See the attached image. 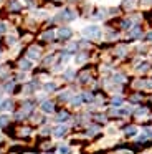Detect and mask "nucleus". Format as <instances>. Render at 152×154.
<instances>
[{
  "label": "nucleus",
  "instance_id": "nucleus-18",
  "mask_svg": "<svg viewBox=\"0 0 152 154\" xmlns=\"http://www.w3.org/2000/svg\"><path fill=\"white\" fill-rule=\"evenodd\" d=\"M131 25H132V20H129V18H127V20L122 22V28H129Z\"/></svg>",
  "mask_w": 152,
  "mask_h": 154
},
{
  "label": "nucleus",
  "instance_id": "nucleus-8",
  "mask_svg": "<svg viewBox=\"0 0 152 154\" xmlns=\"http://www.w3.org/2000/svg\"><path fill=\"white\" fill-rule=\"evenodd\" d=\"M149 137H152V129H144V134H141V136H139V141L149 139Z\"/></svg>",
  "mask_w": 152,
  "mask_h": 154
},
{
  "label": "nucleus",
  "instance_id": "nucleus-1",
  "mask_svg": "<svg viewBox=\"0 0 152 154\" xmlns=\"http://www.w3.org/2000/svg\"><path fill=\"white\" fill-rule=\"evenodd\" d=\"M86 38H99L101 37V28L98 25H89V27H84L81 32Z\"/></svg>",
  "mask_w": 152,
  "mask_h": 154
},
{
  "label": "nucleus",
  "instance_id": "nucleus-10",
  "mask_svg": "<svg viewBox=\"0 0 152 154\" xmlns=\"http://www.w3.org/2000/svg\"><path fill=\"white\" fill-rule=\"evenodd\" d=\"M68 113H59L58 114V118H56V121H58V123H63V121H66V119H68Z\"/></svg>",
  "mask_w": 152,
  "mask_h": 154
},
{
  "label": "nucleus",
  "instance_id": "nucleus-3",
  "mask_svg": "<svg viewBox=\"0 0 152 154\" xmlns=\"http://www.w3.org/2000/svg\"><path fill=\"white\" fill-rule=\"evenodd\" d=\"M74 20L76 18V15H74V12H71V10H63L61 12V15L59 17H56V20Z\"/></svg>",
  "mask_w": 152,
  "mask_h": 154
},
{
  "label": "nucleus",
  "instance_id": "nucleus-23",
  "mask_svg": "<svg viewBox=\"0 0 152 154\" xmlns=\"http://www.w3.org/2000/svg\"><path fill=\"white\" fill-rule=\"evenodd\" d=\"M117 113H119V114H129V109H127V108H122V109L117 111Z\"/></svg>",
  "mask_w": 152,
  "mask_h": 154
},
{
  "label": "nucleus",
  "instance_id": "nucleus-17",
  "mask_svg": "<svg viewBox=\"0 0 152 154\" xmlns=\"http://www.w3.org/2000/svg\"><path fill=\"white\" fill-rule=\"evenodd\" d=\"M8 123V116H0V126H5Z\"/></svg>",
  "mask_w": 152,
  "mask_h": 154
},
{
  "label": "nucleus",
  "instance_id": "nucleus-6",
  "mask_svg": "<svg viewBox=\"0 0 152 154\" xmlns=\"http://www.w3.org/2000/svg\"><path fill=\"white\" fill-rule=\"evenodd\" d=\"M65 133H66V126H58V128H55V129H53V134H55V137L65 136Z\"/></svg>",
  "mask_w": 152,
  "mask_h": 154
},
{
  "label": "nucleus",
  "instance_id": "nucleus-11",
  "mask_svg": "<svg viewBox=\"0 0 152 154\" xmlns=\"http://www.w3.org/2000/svg\"><path fill=\"white\" fill-rule=\"evenodd\" d=\"M43 40H51V38H55V32H46V33L41 35Z\"/></svg>",
  "mask_w": 152,
  "mask_h": 154
},
{
  "label": "nucleus",
  "instance_id": "nucleus-4",
  "mask_svg": "<svg viewBox=\"0 0 152 154\" xmlns=\"http://www.w3.org/2000/svg\"><path fill=\"white\" fill-rule=\"evenodd\" d=\"M38 57H40V48L38 47H32L28 50V58L30 60H36Z\"/></svg>",
  "mask_w": 152,
  "mask_h": 154
},
{
  "label": "nucleus",
  "instance_id": "nucleus-29",
  "mask_svg": "<svg viewBox=\"0 0 152 154\" xmlns=\"http://www.w3.org/2000/svg\"><path fill=\"white\" fill-rule=\"evenodd\" d=\"M142 4H144V5H149V4H152V0H142Z\"/></svg>",
  "mask_w": 152,
  "mask_h": 154
},
{
  "label": "nucleus",
  "instance_id": "nucleus-13",
  "mask_svg": "<svg viewBox=\"0 0 152 154\" xmlns=\"http://www.w3.org/2000/svg\"><path fill=\"white\" fill-rule=\"evenodd\" d=\"M81 101H93V94H89V93L81 94Z\"/></svg>",
  "mask_w": 152,
  "mask_h": 154
},
{
  "label": "nucleus",
  "instance_id": "nucleus-9",
  "mask_svg": "<svg viewBox=\"0 0 152 154\" xmlns=\"http://www.w3.org/2000/svg\"><path fill=\"white\" fill-rule=\"evenodd\" d=\"M20 68H22V70H30V68H32V61L30 60H22L20 61Z\"/></svg>",
  "mask_w": 152,
  "mask_h": 154
},
{
  "label": "nucleus",
  "instance_id": "nucleus-2",
  "mask_svg": "<svg viewBox=\"0 0 152 154\" xmlns=\"http://www.w3.org/2000/svg\"><path fill=\"white\" fill-rule=\"evenodd\" d=\"M71 28H68V27H63V28H59L58 32H56V35H58V38H61V40H66V38H69L71 37Z\"/></svg>",
  "mask_w": 152,
  "mask_h": 154
},
{
  "label": "nucleus",
  "instance_id": "nucleus-14",
  "mask_svg": "<svg viewBox=\"0 0 152 154\" xmlns=\"http://www.w3.org/2000/svg\"><path fill=\"white\" fill-rule=\"evenodd\" d=\"M71 151H69V147L68 146H61L59 147V154H69Z\"/></svg>",
  "mask_w": 152,
  "mask_h": 154
},
{
  "label": "nucleus",
  "instance_id": "nucleus-24",
  "mask_svg": "<svg viewBox=\"0 0 152 154\" xmlns=\"http://www.w3.org/2000/svg\"><path fill=\"white\" fill-rule=\"evenodd\" d=\"M5 30H7L5 23H2V22H0V33H5Z\"/></svg>",
  "mask_w": 152,
  "mask_h": 154
},
{
  "label": "nucleus",
  "instance_id": "nucleus-26",
  "mask_svg": "<svg viewBox=\"0 0 152 154\" xmlns=\"http://www.w3.org/2000/svg\"><path fill=\"white\" fill-rule=\"evenodd\" d=\"M116 81H124V76H122V75H116Z\"/></svg>",
  "mask_w": 152,
  "mask_h": 154
},
{
  "label": "nucleus",
  "instance_id": "nucleus-27",
  "mask_svg": "<svg viewBox=\"0 0 152 154\" xmlns=\"http://www.w3.org/2000/svg\"><path fill=\"white\" fill-rule=\"evenodd\" d=\"M13 43H15V38H13V37H8V45H13Z\"/></svg>",
  "mask_w": 152,
  "mask_h": 154
},
{
  "label": "nucleus",
  "instance_id": "nucleus-16",
  "mask_svg": "<svg viewBox=\"0 0 152 154\" xmlns=\"http://www.w3.org/2000/svg\"><path fill=\"white\" fill-rule=\"evenodd\" d=\"M135 133H137V129H135L134 126H132V128H127V129H126V134H129V136H132V134H135Z\"/></svg>",
  "mask_w": 152,
  "mask_h": 154
},
{
  "label": "nucleus",
  "instance_id": "nucleus-7",
  "mask_svg": "<svg viewBox=\"0 0 152 154\" xmlns=\"http://www.w3.org/2000/svg\"><path fill=\"white\" fill-rule=\"evenodd\" d=\"M8 109H12V101L10 100L0 101V111H8Z\"/></svg>",
  "mask_w": 152,
  "mask_h": 154
},
{
  "label": "nucleus",
  "instance_id": "nucleus-15",
  "mask_svg": "<svg viewBox=\"0 0 152 154\" xmlns=\"http://www.w3.org/2000/svg\"><path fill=\"white\" fill-rule=\"evenodd\" d=\"M55 88H56L55 83H46V85H45V90H46V91H53Z\"/></svg>",
  "mask_w": 152,
  "mask_h": 154
},
{
  "label": "nucleus",
  "instance_id": "nucleus-25",
  "mask_svg": "<svg viewBox=\"0 0 152 154\" xmlns=\"http://www.w3.org/2000/svg\"><path fill=\"white\" fill-rule=\"evenodd\" d=\"M10 7H12V8H15V10H18V8H20V5L17 4V2H12V5H10Z\"/></svg>",
  "mask_w": 152,
  "mask_h": 154
},
{
  "label": "nucleus",
  "instance_id": "nucleus-22",
  "mask_svg": "<svg viewBox=\"0 0 152 154\" xmlns=\"http://www.w3.org/2000/svg\"><path fill=\"white\" fill-rule=\"evenodd\" d=\"M71 103L74 104V106H76V104H79V103H81V96H78V98H73V100H71Z\"/></svg>",
  "mask_w": 152,
  "mask_h": 154
},
{
  "label": "nucleus",
  "instance_id": "nucleus-20",
  "mask_svg": "<svg viewBox=\"0 0 152 154\" xmlns=\"http://www.w3.org/2000/svg\"><path fill=\"white\" fill-rule=\"evenodd\" d=\"M145 113H147V109H145V108H141V109L135 111V114H137V116H144Z\"/></svg>",
  "mask_w": 152,
  "mask_h": 154
},
{
  "label": "nucleus",
  "instance_id": "nucleus-12",
  "mask_svg": "<svg viewBox=\"0 0 152 154\" xmlns=\"http://www.w3.org/2000/svg\"><path fill=\"white\" fill-rule=\"evenodd\" d=\"M131 35H132V37H134V38H139V37H141V35H142V32H141V28H139V27H135V28H134V30H132V32H131Z\"/></svg>",
  "mask_w": 152,
  "mask_h": 154
},
{
  "label": "nucleus",
  "instance_id": "nucleus-28",
  "mask_svg": "<svg viewBox=\"0 0 152 154\" xmlns=\"http://www.w3.org/2000/svg\"><path fill=\"white\" fill-rule=\"evenodd\" d=\"M145 38H147L149 42H152V32H149V33H147V37H145Z\"/></svg>",
  "mask_w": 152,
  "mask_h": 154
},
{
  "label": "nucleus",
  "instance_id": "nucleus-21",
  "mask_svg": "<svg viewBox=\"0 0 152 154\" xmlns=\"http://www.w3.org/2000/svg\"><path fill=\"white\" fill-rule=\"evenodd\" d=\"M122 103V98H114V100H112V104H114V106H117V104H121Z\"/></svg>",
  "mask_w": 152,
  "mask_h": 154
},
{
  "label": "nucleus",
  "instance_id": "nucleus-5",
  "mask_svg": "<svg viewBox=\"0 0 152 154\" xmlns=\"http://www.w3.org/2000/svg\"><path fill=\"white\" fill-rule=\"evenodd\" d=\"M53 109H55V108H53L51 101H43L41 103V111L43 113H53Z\"/></svg>",
  "mask_w": 152,
  "mask_h": 154
},
{
  "label": "nucleus",
  "instance_id": "nucleus-19",
  "mask_svg": "<svg viewBox=\"0 0 152 154\" xmlns=\"http://www.w3.org/2000/svg\"><path fill=\"white\" fill-rule=\"evenodd\" d=\"M147 68H149V63H141V65H139L137 70H139V71H145Z\"/></svg>",
  "mask_w": 152,
  "mask_h": 154
}]
</instances>
